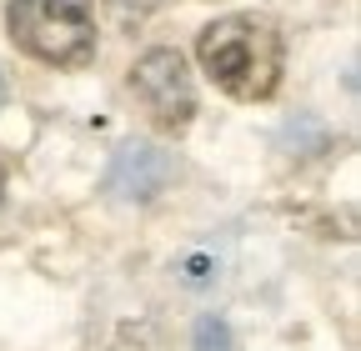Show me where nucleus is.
<instances>
[{
  "label": "nucleus",
  "instance_id": "f257e3e1",
  "mask_svg": "<svg viewBox=\"0 0 361 351\" xmlns=\"http://www.w3.org/2000/svg\"><path fill=\"white\" fill-rule=\"evenodd\" d=\"M201 70L236 101H266L281 80V35L256 16L211 20L196 40Z\"/></svg>",
  "mask_w": 361,
  "mask_h": 351
},
{
  "label": "nucleus",
  "instance_id": "f03ea898",
  "mask_svg": "<svg viewBox=\"0 0 361 351\" xmlns=\"http://www.w3.org/2000/svg\"><path fill=\"white\" fill-rule=\"evenodd\" d=\"M11 40L51 66H85L96 61V25L71 0H11L6 11Z\"/></svg>",
  "mask_w": 361,
  "mask_h": 351
},
{
  "label": "nucleus",
  "instance_id": "7ed1b4c3",
  "mask_svg": "<svg viewBox=\"0 0 361 351\" xmlns=\"http://www.w3.org/2000/svg\"><path fill=\"white\" fill-rule=\"evenodd\" d=\"M130 91H135V101L146 106V116L161 130H186L191 116H196L191 70H186V61H180V51H171V46H156V51H146L141 61H135Z\"/></svg>",
  "mask_w": 361,
  "mask_h": 351
},
{
  "label": "nucleus",
  "instance_id": "20e7f679",
  "mask_svg": "<svg viewBox=\"0 0 361 351\" xmlns=\"http://www.w3.org/2000/svg\"><path fill=\"white\" fill-rule=\"evenodd\" d=\"M171 176H176V161L151 146V141H126L111 161V176H106V186L111 196L121 201H156L166 186H171Z\"/></svg>",
  "mask_w": 361,
  "mask_h": 351
},
{
  "label": "nucleus",
  "instance_id": "39448f33",
  "mask_svg": "<svg viewBox=\"0 0 361 351\" xmlns=\"http://www.w3.org/2000/svg\"><path fill=\"white\" fill-rule=\"evenodd\" d=\"M196 351H236L231 326H226L221 316H201L196 321Z\"/></svg>",
  "mask_w": 361,
  "mask_h": 351
},
{
  "label": "nucleus",
  "instance_id": "423d86ee",
  "mask_svg": "<svg viewBox=\"0 0 361 351\" xmlns=\"http://www.w3.org/2000/svg\"><path fill=\"white\" fill-rule=\"evenodd\" d=\"M106 6H111V16H116V20L135 25V20H146V16L161 6V0H106Z\"/></svg>",
  "mask_w": 361,
  "mask_h": 351
},
{
  "label": "nucleus",
  "instance_id": "0eeeda50",
  "mask_svg": "<svg viewBox=\"0 0 361 351\" xmlns=\"http://www.w3.org/2000/svg\"><path fill=\"white\" fill-rule=\"evenodd\" d=\"M0 191H6V166H0Z\"/></svg>",
  "mask_w": 361,
  "mask_h": 351
},
{
  "label": "nucleus",
  "instance_id": "6e6552de",
  "mask_svg": "<svg viewBox=\"0 0 361 351\" xmlns=\"http://www.w3.org/2000/svg\"><path fill=\"white\" fill-rule=\"evenodd\" d=\"M0 101H6V80H0Z\"/></svg>",
  "mask_w": 361,
  "mask_h": 351
}]
</instances>
